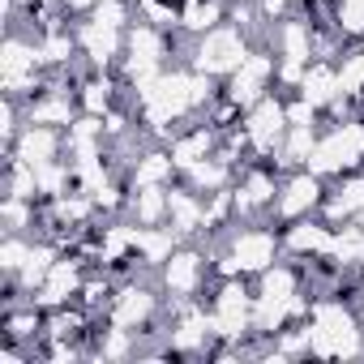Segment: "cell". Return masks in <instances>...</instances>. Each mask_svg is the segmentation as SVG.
<instances>
[{
	"mask_svg": "<svg viewBox=\"0 0 364 364\" xmlns=\"http://www.w3.org/2000/svg\"><path fill=\"white\" fill-rule=\"evenodd\" d=\"M360 210H364V176L347 180L334 198H326V219H330V223H334V219H355Z\"/></svg>",
	"mask_w": 364,
	"mask_h": 364,
	"instance_id": "obj_8",
	"label": "cell"
},
{
	"mask_svg": "<svg viewBox=\"0 0 364 364\" xmlns=\"http://www.w3.org/2000/svg\"><path fill=\"white\" fill-rule=\"evenodd\" d=\"M60 129H52V124H26L22 129V137L14 141V154L18 159H26L35 171L39 167H48V163H56L60 159Z\"/></svg>",
	"mask_w": 364,
	"mask_h": 364,
	"instance_id": "obj_7",
	"label": "cell"
},
{
	"mask_svg": "<svg viewBox=\"0 0 364 364\" xmlns=\"http://www.w3.org/2000/svg\"><path fill=\"white\" fill-rule=\"evenodd\" d=\"M270 77H274V56L257 48V52H249V60L232 73V82H228V99H236V103L249 112L257 99H266Z\"/></svg>",
	"mask_w": 364,
	"mask_h": 364,
	"instance_id": "obj_2",
	"label": "cell"
},
{
	"mask_svg": "<svg viewBox=\"0 0 364 364\" xmlns=\"http://www.w3.org/2000/svg\"><path fill=\"white\" fill-rule=\"evenodd\" d=\"M112 90H116L112 77H90V82H82V90H77V107H82L86 116H107V112H112Z\"/></svg>",
	"mask_w": 364,
	"mask_h": 364,
	"instance_id": "obj_10",
	"label": "cell"
},
{
	"mask_svg": "<svg viewBox=\"0 0 364 364\" xmlns=\"http://www.w3.org/2000/svg\"><path fill=\"white\" fill-rule=\"evenodd\" d=\"M202 279H206L202 253H193V249H171V257L163 262V287L176 300H193L198 287H202Z\"/></svg>",
	"mask_w": 364,
	"mask_h": 364,
	"instance_id": "obj_5",
	"label": "cell"
},
{
	"mask_svg": "<svg viewBox=\"0 0 364 364\" xmlns=\"http://www.w3.org/2000/svg\"><path fill=\"white\" fill-rule=\"evenodd\" d=\"M171 171H180L176 159L163 154V150H150V154H141V159L133 163V185H137V189H141V185H163V180H171Z\"/></svg>",
	"mask_w": 364,
	"mask_h": 364,
	"instance_id": "obj_9",
	"label": "cell"
},
{
	"mask_svg": "<svg viewBox=\"0 0 364 364\" xmlns=\"http://www.w3.org/2000/svg\"><path fill=\"white\" fill-rule=\"evenodd\" d=\"M274 253H279V236L266 232V228H245L236 232L232 240V262L240 266V274H262L274 266Z\"/></svg>",
	"mask_w": 364,
	"mask_h": 364,
	"instance_id": "obj_4",
	"label": "cell"
},
{
	"mask_svg": "<svg viewBox=\"0 0 364 364\" xmlns=\"http://www.w3.org/2000/svg\"><path fill=\"white\" fill-rule=\"evenodd\" d=\"M245 60H249L245 31L240 26H215V31L202 35L198 56H193V69L198 73H210V77H232Z\"/></svg>",
	"mask_w": 364,
	"mask_h": 364,
	"instance_id": "obj_1",
	"label": "cell"
},
{
	"mask_svg": "<svg viewBox=\"0 0 364 364\" xmlns=\"http://www.w3.org/2000/svg\"><path fill=\"white\" fill-rule=\"evenodd\" d=\"M334 22H338V35H347V39H364V0H338Z\"/></svg>",
	"mask_w": 364,
	"mask_h": 364,
	"instance_id": "obj_12",
	"label": "cell"
},
{
	"mask_svg": "<svg viewBox=\"0 0 364 364\" xmlns=\"http://www.w3.org/2000/svg\"><path fill=\"white\" fill-rule=\"evenodd\" d=\"M317 202H326L321 176H317V171H296L287 185L279 189V198H274V215H279L283 223H296V219H304Z\"/></svg>",
	"mask_w": 364,
	"mask_h": 364,
	"instance_id": "obj_3",
	"label": "cell"
},
{
	"mask_svg": "<svg viewBox=\"0 0 364 364\" xmlns=\"http://www.w3.org/2000/svg\"><path fill=\"white\" fill-rule=\"evenodd\" d=\"M154 291L150 287H137V283H124L120 287V296L112 300V309H107V321L112 326H120V330H137V326H146L150 317H154Z\"/></svg>",
	"mask_w": 364,
	"mask_h": 364,
	"instance_id": "obj_6",
	"label": "cell"
},
{
	"mask_svg": "<svg viewBox=\"0 0 364 364\" xmlns=\"http://www.w3.org/2000/svg\"><path fill=\"white\" fill-rule=\"evenodd\" d=\"M223 0H198L193 9H185L180 14V22H185V31H193V35H206V31H215L219 22H223Z\"/></svg>",
	"mask_w": 364,
	"mask_h": 364,
	"instance_id": "obj_11",
	"label": "cell"
}]
</instances>
